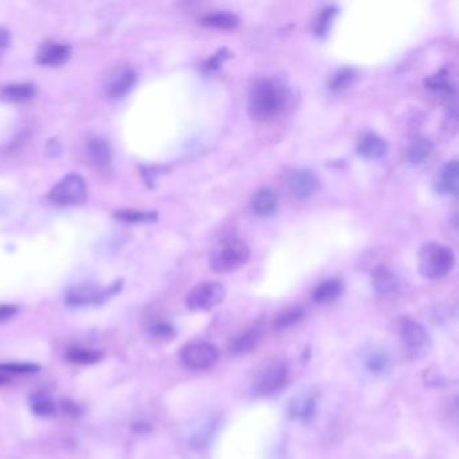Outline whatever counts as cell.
Returning a JSON list of instances; mask_svg holds the SVG:
<instances>
[{"instance_id": "34", "label": "cell", "mask_w": 459, "mask_h": 459, "mask_svg": "<svg viewBox=\"0 0 459 459\" xmlns=\"http://www.w3.org/2000/svg\"><path fill=\"white\" fill-rule=\"evenodd\" d=\"M231 57V53L226 49H220L217 53H214L211 58L204 63V69L208 72H214L223 65L228 58Z\"/></svg>"}, {"instance_id": "2", "label": "cell", "mask_w": 459, "mask_h": 459, "mask_svg": "<svg viewBox=\"0 0 459 459\" xmlns=\"http://www.w3.org/2000/svg\"><path fill=\"white\" fill-rule=\"evenodd\" d=\"M250 250L246 241L238 238L223 240L211 255V268L217 273H235L247 264Z\"/></svg>"}, {"instance_id": "33", "label": "cell", "mask_w": 459, "mask_h": 459, "mask_svg": "<svg viewBox=\"0 0 459 459\" xmlns=\"http://www.w3.org/2000/svg\"><path fill=\"white\" fill-rule=\"evenodd\" d=\"M354 70L350 69V68H342L339 70H337L334 75H332L330 81H329V88L332 90H342L345 88H348L350 85V83L353 81L354 78Z\"/></svg>"}, {"instance_id": "20", "label": "cell", "mask_w": 459, "mask_h": 459, "mask_svg": "<svg viewBox=\"0 0 459 459\" xmlns=\"http://www.w3.org/2000/svg\"><path fill=\"white\" fill-rule=\"evenodd\" d=\"M426 87L435 93L448 96V97L455 93V83H454V78H453L450 69H447V68H443L438 73L430 75L426 80Z\"/></svg>"}, {"instance_id": "8", "label": "cell", "mask_w": 459, "mask_h": 459, "mask_svg": "<svg viewBox=\"0 0 459 459\" xmlns=\"http://www.w3.org/2000/svg\"><path fill=\"white\" fill-rule=\"evenodd\" d=\"M122 290V282H116L115 285L107 288H99L96 285H78L69 290L66 303L75 307H85L92 305H100L105 300L112 298Z\"/></svg>"}, {"instance_id": "16", "label": "cell", "mask_w": 459, "mask_h": 459, "mask_svg": "<svg viewBox=\"0 0 459 459\" xmlns=\"http://www.w3.org/2000/svg\"><path fill=\"white\" fill-rule=\"evenodd\" d=\"M357 151L361 157L366 159H379L386 154L388 144L383 137H379L377 134L369 132L361 137Z\"/></svg>"}, {"instance_id": "19", "label": "cell", "mask_w": 459, "mask_h": 459, "mask_svg": "<svg viewBox=\"0 0 459 459\" xmlns=\"http://www.w3.org/2000/svg\"><path fill=\"white\" fill-rule=\"evenodd\" d=\"M342 291H344V283L339 279H337V278L326 279L314 288L312 300L318 305L330 303L338 297H341Z\"/></svg>"}, {"instance_id": "25", "label": "cell", "mask_w": 459, "mask_h": 459, "mask_svg": "<svg viewBox=\"0 0 459 459\" xmlns=\"http://www.w3.org/2000/svg\"><path fill=\"white\" fill-rule=\"evenodd\" d=\"M434 151V146L427 137H416L408 147V161L412 164H422L427 161Z\"/></svg>"}, {"instance_id": "28", "label": "cell", "mask_w": 459, "mask_h": 459, "mask_svg": "<svg viewBox=\"0 0 459 459\" xmlns=\"http://www.w3.org/2000/svg\"><path fill=\"white\" fill-rule=\"evenodd\" d=\"M366 369L373 374H381L389 366V357L383 350H373L365 361Z\"/></svg>"}, {"instance_id": "1", "label": "cell", "mask_w": 459, "mask_h": 459, "mask_svg": "<svg viewBox=\"0 0 459 459\" xmlns=\"http://www.w3.org/2000/svg\"><path fill=\"white\" fill-rule=\"evenodd\" d=\"M288 92L278 78H264L256 83L249 95V115L259 122L270 120L283 111Z\"/></svg>"}, {"instance_id": "21", "label": "cell", "mask_w": 459, "mask_h": 459, "mask_svg": "<svg viewBox=\"0 0 459 459\" xmlns=\"http://www.w3.org/2000/svg\"><path fill=\"white\" fill-rule=\"evenodd\" d=\"M36 96V87L33 84L19 83L10 84L0 89V99L9 102H26Z\"/></svg>"}, {"instance_id": "15", "label": "cell", "mask_w": 459, "mask_h": 459, "mask_svg": "<svg viewBox=\"0 0 459 459\" xmlns=\"http://www.w3.org/2000/svg\"><path fill=\"white\" fill-rule=\"evenodd\" d=\"M315 411H317V395L314 394H305V395L294 397L288 406L290 418L300 422H306L311 419Z\"/></svg>"}, {"instance_id": "31", "label": "cell", "mask_w": 459, "mask_h": 459, "mask_svg": "<svg viewBox=\"0 0 459 459\" xmlns=\"http://www.w3.org/2000/svg\"><path fill=\"white\" fill-rule=\"evenodd\" d=\"M39 371L37 364L33 362H4L0 364V372L10 376L16 374H31Z\"/></svg>"}, {"instance_id": "6", "label": "cell", "mask_w": 459, "mask_h": 459, "mask_svg": "<svg viewBox=\"0 0 459 459\" xmlns=\"http://www.w3.org/2000/svg\"><path fill=\"white\" fill-rule=\"evenodd\" d=\"M179 359L189 371H206L218 361V349L208 341H191L184 345Z\"/></svg>"}, {"instance_id": "23", "label": "cell", "mask_w": 459, "mask_h": 459, "mask_svg": "<svg viewBox=\"0 0 459 459\" xmlns=\"http://www.w3.org/2000/svg\"><path fill=\"white\" fill-rule=\"evenodd\" d=\"M238 23H240V19L236 14L229 13V11L209 13L202 18V25L211 28H218V30H232V28H236Z\"/></svg>"}, {"instance_id": "32", "label": "cell", "mask_w": 459, "mask_h": 459, "mask_svg": "<svg viewBox=\"0 0 459 459\" xmlns=\"http://www.w3.org/2000/svg\"><path fill=\"white\" fill-rule=\"evenodd\" d=\"M149 338L157 342H167L175 337V329L167 322L154 323L149 329Z\"/></svg>"}, {"instance_id": "38", "label": "cell", "mask_w": 459, "mask_h": 459, "mask_svg": "<svg viewBox=\"0 0 459 459\" xmlns=\"http://www.w3.org/2000/svg\"><path fill=\"white\" fill-rule=\"evenodd\" d=\"M132 430L137 433H147L149 430V426L147 423L139 422L132 426Z\"/></svg>"}, {"instance_id": "37", "label": "cell", "mask_w": 459, "mask_h": 459, "mask_svg": "<svg viewBox=\"0 0 459 459\" xmlns=\"http://www.w3.org/2000/svg\"><path fill=\"white\" fill-rule=\"evenodd\" d=\"M63 408L68 413H70V415H77V413H78V407H77V404H75V403H70V401H63Z\"/></svg>"}, {"instance_id": "9", "label": "cell", "mask_w": 459, "mask_h": 459, "mask_svg": "<svg viewBox=\"0 0 459 459\" xmlns=\"http://www.w3.org/2000/svg\"><path fill=\"white\" fill-rule=\"evenodd\" d=\"M87 185L83 176L69 174L57 182L50 191V199L58 205H78L87 199Z\"/></svg>"}, {"instance_id": "13", "label": "cell", "mask_w": 459, "mask_h": 459, "mask_svg": "<svg viewBox=\"0 0 459 459\" xmlns=\"http://www.w3.org/2000/svg\"><path fill=\"white\" fill-rule=\"evenodd\" d=\"M459 164L457 159L446 162L434 178L436 191L445 196H455L458 193Z\"/></svg>"}, {"instance_id": "12", "label": "cell", "mask_w": 459, "mask_h": 459, "mask_svg": "<svg viewBox=\"0 0 459 459\" xmlns=\"http://www.w3.org/2000/svg\"><path fill=\"white\" fill-rule=\"evenodd\" d=\"M264 337V329L261 325H253L247 330L238 333L233 338H231L228 349L235 356H244L253 352L260 345Z\"/></svg>"}, {"instance_id": "27", "label": "cell", "mask_w": 459, "mask_h": 459, "mask_svg": "<svg viewBox=\"0 0 459 459\" xmlns=\"http://www.w3.org/2000/svg\"><path fill=\"white\" fill-rule=\"evenodd\" d=\"M31 411L33 413H36L37 416L41 418H49L56 413V404L53 403V400L49 396L43 395V394H36L31 397Z\"/></svg>"}, {"instance_id": "14", "label": "cell", "mask_w": 459, "mask_h": 459, "mask_svg": "<svg viewBox=\"0 0 459 459\" xmlns=\"http://www.w3.org/2000/svg\"><path fill=\"white\" fill-rule=\"evenodd\" d=\"M72 56V48L58 42H46L38 51L37 61L43 66H61L69 61Z\"/></svg>"}, {"instance_id": "36", "label": "cell", "mask_w": 459, "mask_h": 459, "mask_svg": "<svg viewBox=\"0 0 459 459\" xmlns=\"http://www.w3.org/2000/svg\"><path fill=\"white\" fill-rule=\"evenodd\" d=\"M10 43V34L7 30L0 28V56L4 53V50L9 48Z\"/></svg>"}, {"instance_id": "10", "label": "cell", "mask_w": 459, "mask_h": 459, "mask_svg": "<svg viewBox=\"0 0 459 459\" xmlns=\"http://www.w3.org/2000/svg\"><path fill=\"white\" fill-rule=\"evenodd\" d=\"M137 75L132 68L123 66L116 69L105 83L107 96L113 100L123 99L137 84Z\"/></svg>"}, {"instance_id": "17", "label": "cell", "mask_w": 459, "mask_h": 459, "mask_svg": "<svg viewBox=\"0 0 459 459\" xmlns=\"http://www.w3.org/2000/svg\"><path fill=\"white\" fill-rule=\"evenodd\" d=\"M250 206L259 217H270L278 211V196L271 189L264 187L253 196Z\"/></svg>"}, {"instance_id": "26", "label": "cell", "mask_w": 459, "mask_h": 459, "mask_svg": "<svg viewBox=\"0 0 459 459\" xmlns=\"http://www.w3.org/2000/svg\"><path fill=\"white\" fill-rule=\"evenodd\" d=\"M303 318H305V310L302 307L285 309L275 317L273 322V330L282 332L285 329H290L300 322Z\"/></svg>"}, {"instance_id": "7", "label": "cell", "mask_w": 459, "mask_h": 459, "mask_svg": "<svg viewBox=\"0 0 459 459\" xmlns=\"http://www.w3.org/2000/svg\"><path fill=\"white\" fill-rule=\"evenodd\" d=\"M226 291L221 283L202 282L194 285L187 294V309L191 311L213 310L223 303Z\"/></svg>"}, {"instance_id": "30", "label": "cell", "mask_w": 459, "mask_h": 459, "mask_svg": "<svg viewBox=\"0 0 459 459\" xmlns=\"http://www.w3.org/2000/svg\"><path fill=\"white\" fill-rule=\"evenodd\" d=\"M116 218L125 221V223H152L158 218L157 213L151 211H116Z\"/></svg>"}, {"instance_id": "39", "label": "cell", "mask_w": 459, "mask_h": 459, "mask_svg": "<svg viewBox=\"0 0 459 459\" xmlns=\"http://www.w3.org/2000/svg\"><path fill=\"white\" fill-rule=\"evenodd\" d=\"M9 380H10V377L7 374L0 372V385L6 384Z\"/></svg>"}, {"instance_id": "4", "label": "cell", "mask_w": 459, "mask_h": 459, "mask_svg": "<svg viewBox=\"0 0 459 459\" xmlns=\"http://www.w3.org/2000/svg\"><path fill=\"white\" fill-rule=\"evenodd\" d=\"M397 332L401 345L412 360L423 359L431 347V338L422 325L410 317H401L397 321Z\"/></svg>"}, {"instance_id": "35", "label": "cell", "mask_w": 459, "mask_h": 459, "mask_svg": "<svg viewBox=\"0 0 459 459\" xmlns=\"http://www.w3.org/2000/svg\"><path fill=\"white\" fill-rule=\"evenodd\" d=\"M18 314V307L14 305H0V322L9 321Z\"/></svg>"}, {"instance_id": "29", "label": "cell", "mask_w": 459, "mask_h": 459, "mask_svg": "<svg viewBox=\"0 0 459 459\" xmlns=\"http://www.w3.org/2000/svg\"><path fill=\"white\" fill-rule=\"evenodd\" d=\"M337 13H338V10L334 6H327L323 9L315 22V27H314V31L318 37H325L329 33Z\"/></svg>"}, {"instance_id": "18", "label": "cell", "mask_w": 459, "mask_h": 459, "mask_svg": "<svg viewBox=\"0 0 459 459\" xmlns=\"http://www.w3.org/2000/svg\"><path fill=\"white\" fill-rule=\"evenodd\" d=\"M373 287L377 294L380 295H392L399 290L400 280L396 276V273H392L391 270L385 267H379L374 270L372 275Z\"/></svg>"}, {"instance_id": "24", "label": "cell", "mask_w": 459, "mask_h": 459, "mask_svg": "<svg viewBox=\"0 0 459 459\" xmlns=\"http://www.w3.org/2000/svg\"><path fill=\"white\" fill-rule=\"evenodd\" d=\"M66 360L72 364H78V365H93L96 362L102 360L104 353L97 349L75 348L68 349L65 354Z\"/></svg>"}, {"instance_id": "5", "label": "cell", "mask_w": 459, "mask_h": 459, "mask_svg": "<svg viewBox=\"0 0 459 459\" xmlns=\"http://www.w3.org/2000/svg\"><path fill=\"white\" fill-rule=\"evenodd\" d=\"M290 377V368L285 361H273L256 374L252 392L256 396H270L285 388Z\"/></svg>"}, {"instance_id": "3", "label": "cell", "mask_w": 459, "mask_h": 459, "mask_svg": "<svg viewBox=\"0 0 459 459\" xmlns=\"http://www.w3.org/2000/svg\"><path fill=\"white\" fill-rule=\"evenodd\" d=\"M455 255L451 249L439 243H427L419 250V271L424 278L440 279L451 273Z\"/></svg>"}, {"instance_id": "11", "label": "cell", "mask_w": 459, "mask_h": 459, "mask_svg": "<svg viewBox=\"0 0 459 459\" xmlns=\"http://www.w3.org/2000/svg\"><path fill=\"white\" fill-rule=\"evenodd\" d=\"M287 187L295 199H306L315 193L318 179L310 170L299 169L291 172L287 176Z\"/></svg>"}, {"instance_id": "22", "label": "cell", "mask_w": 459, "mask_h": 459, "mask_svg": "<svg viewBox=\"0 0 459 459\" xmlns=\"http://www.w3.org/2000/svg\"><path fill=\"white\" fill-rule=\"evenodd\" d=\"M87 152L90 163L97 167H104L111 162V147L101 137L90 139V142L88 143Z\"/></svg>"}]
</instances>
